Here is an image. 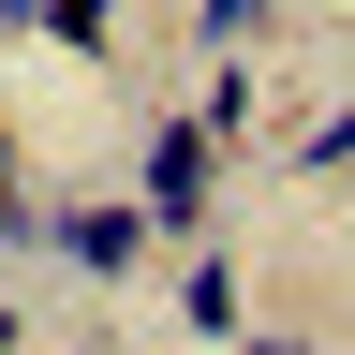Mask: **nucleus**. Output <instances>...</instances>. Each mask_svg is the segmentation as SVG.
<instances>
[{"mask_svg":"<svg viewBox=\"0 0 355 355\" xmlns=\"http://www.w3.org/2000/svg\"><path fill=\"white\" fill-rule=\"evenodd\" d=\"M44 15H60V0H0V30H44Z\"/></svg>","mask_w":355,"mask_h":355,"instance_id":"obj_8","label":"nucleus"},{"mask_svg":"<svg viewBox=\"0 0 355 355\" xmlns=\"http://www.w3.org/2000/svg\"><path fill=\"white\" fill-rule=\"evenodd\" d=\"M266 15H282V0H193V44L237 60V44H266Z\"/></svg>","mask_w":355,"mask_h":355,"instance_id":"obj_5","label":"nucleus"},{"mask_svg":"<svg viewBox=\"0 0 355 355\" xmlns=\"http://www.w3.org/2000/svg\"><path fill=\"white\" fill-rule=\"evenodd\" d=\"M178 326H193V340H237V252H193V282H178Z\"/></svg>","mask_w":355,"mask_h":355,"instance_id":"obj_3","label":"nucleus"},{"mask_svg":"<svg viewBox=\"0 0 355 355\" xmlns=\"http://www.w3.org/2000/svg\"><path fill=\"white\" fill-rule=\"evenodd\" d=\"M0 252H44V207H30V163H15V119H0Z\"/></svg>","mask_w":355,"mask_h":355,"instance_id":"obj_4","label":"nucleus"},{"mask_svg":"<svg viewBox=\"0 0 355 355\" xmlns=\"http://www.w3.org/2000/svg\"><path fill=\"white\" fill-rule=\"evenodd\" d=\"M148 237H163V222L133 207V193H104V207H44V252L89 266V282H133V266H148Z\"/></svg>","mask_w":355,"mask_h":355,"instance_id":"obj_2","label":"nucleus"},{"mask_svg":"<svg viewBox=\"0 0 355 355\" xmlns=\"http://www.w3.org/2000/svg\"><path fill=\"white\" fill-rule=\"evenodd\" d=\"M237 355H311V340H237Z\"/></svg>","mask_w":355,"mask_h":355,"instance_id":"obj_9","label":"nucleus"},{"mask_svg":"<svg viewBox=\"0 0 355 355\" xmlns=\"http://www.w3.org/2000/svg\"><path fill=\"white\" fill-rule=\"evenodd\" d=\"M296 178H355V104H340L326 133H296Z\"/></svg>","mask_w":355,"mask_h":355,"instance_id":"obj_7","label":"nucleus"},{"mask_svg":"<svg viewBox=\"0 0 355 355\" xmlns=\"http://www.w3.org/2000/svg\"><path fill=\"white\" fill-rule=\"evenodd\" d=\"M133 207H148L163 237H193V252H207V222H222V148H207V119H193V104L148 119V148H133Z\"/></svg>","mask_w":355,"mask_h":355,"instance_id":"obj_1","label":"nucleus"},{"mask_svg":"<svg viewBox=\"0 0 355 355\" xmlns=\"http://www.w3.org/2000/svg\"><path fill=\"white\" fill-rule=\"evenodd\" d=\"M44 44H74V60H89V44H119V0H60V15H44Z\"/></svg>","mask_w":355,"mask_h":355,"instance_id":"obj_6","label":"nucleus"}]
</instances>
